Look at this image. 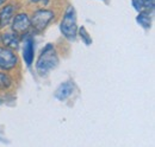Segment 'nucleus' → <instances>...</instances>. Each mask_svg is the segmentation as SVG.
Listing matches in <instances>:
<instances>
[{
  "instance_id": "nucleus-1",
  "label": "nucleus",
  "mask_w": 155,
  "mask_h": 147,
  "mask_svg": "<svg viewBox=\"0 0 155 147\" xmlns=\"http://www.w3.org/2000/svg\"><path fill=\"white\" fill-rule=\"evenodd\" d=\"M58 56L55 46L51 43H48L41 51L37 62L36 70L39 76H47L51 70H54L58 65Z\"/></svg>"
},
{
  "instance_id": "nucleus-2",
  "label": "nucleus",
  "mask_w": 155,
  "mask_h": 147,
  "mask_svg": "<svg viewBox=\"0 0 155 147\" xmlns=\"http://www.w3.org/2000/svg\"><path fill=\"white\" fill-rule=\"evenodd\" d=\"M61 33L64 38L73 42L77 39L78 36V23H77V11L73 6H68L64 11L63 18L60 24Z\"/></svg>"
},
{
  "instance_id": "nucleus-3",
  "label": "nucleus",
  "mask_w": 155,
  "mask_h": 147,
  "mask_svg": "<svg viewBox=\"0 0 155 147\" xmlns=\"http://www.w3.org/2000/svg\"><path fill=\"white\" fill-rule=\"evenodd\" d=\"M54 18H55V13L51 10L39 8L32 13V17L30 18V24L36 32H42L45 30V27Z\"/></svg>"
},
{
  "instance_id": "nucleus-4",
  "label": "nucleus",
  "mask_w": 155,
  "mask_h": 147,
  "mask_svg": "<svg viewBox=\"0 0 155 147\" xmlns=\"http://www.w3.org/2000/svg\"><path fill=\"white\" fill-rule=\"evenodd\" d=\"M18 64V57L13 50L4 46L0 48V71H10Z\"/></svg>"
},
{
  "instance_id": "nucleus-5",
  "label": "nucleus",
  "mask_w": 155,
  "mask_h": 147,
  "mask_svg": "<svg viewBox=\"0 0 155 147\" xmlns=\"http://www.w3.org/2000/svg\"><path fill=\"white\" fill-rule=\"evenodd\" d=\"M31 27L30 24V18L26 13H18L16 14L12 21H11V29L12 32H15L16 35H25V32L29 31V29Z\"/></svg>"
},
{
  "instance_id": "nucleus-6",
  "label": "nucleus",
  "mask_w": 155,
  "mask_h": 147,
  "mask_svg": "<svg viewBox=\"0 0 155 147\" xmlns=\"http://www.w3.org/2000/svg\"><path fill=\"white\" fill-rule=\"evenodd\" d=\"M74 90H75L74 83L72 81H66L56 88V90L54 92V97L58 101H66L73 95Z\"/></svg>"
},
{
  "instance_id": "nucleus-7",
  "label": "nucleus",
  "mask_w": 155,
  "mask_h": 147,
  "mask_svg": "<svg viewBox=\"0 0 155 147\" xmlns=\"http://www.w3.org/2000/svg\"><path fill=\"white\" fill-rule=\"evenodd\" d=\"M34 57H35V39L32 38V36H28L23 48V58L29 68L34 63Z\"/></svg>"
},
{
  "instance_id": "nucleus-8",
  "label": "nucleus",
  "mask_w": 155,
  "mask_h": 147,
  "mask_svg": "<svg viewBox=\"0 0 155 147\" xmlns=\"http://www.w3.org/2000/svg\"><path fill=\"white\" fill-rule=\"evenodd\" d=\"M15 6L13 5H6L0 10V30L8 26L15 17Z\"/></svg>"
},
{
  "instance_id": "nucleus-9",
  "label": "nucleus",
  "mask_w": 155,
  "mask_h": 147,
  "mask_svg": "<svg viewBox=\"0 0 155 147\" xmlns=\"http://www.w3.org/2000/svg\"><path fill=\"white\" fill-rule=\"evenodd\" d=\"M0 42L11 50H17L19 48V38L15 32H4L0 36Z\"/></svg>"
},
{
  "instance_id": "nucleus-10",
  "label": "nucleus",
  "mask_w": 155,
  "mask_h": 147,
  "mask_svg": "<svg viewBox=\"0 0 155 147\" xmlns=\"http://www.w3.org/2000/svg\"><path fill=\"white\" fill-rule=\"evenodd\" d=\"M136 21L138 23V25L146 30L150 29L152 26V16L149 12H146V11H140L138 12V16L136 17Z\"/></svg>"
},
{
  "instance_id": "nucleus-11",
  "label": "nucleus",
  "mask_w": 155,
  "mask_h": 147,
  "mask_svg": "<svg viewBox=\"0 0 155 147\" xmlns=\"http://www.w3.org/2000/svg\"><path fill=\"white\" fill-rule=\"evenodd\" d=\"M11 86H12V78L10 77V75L0 73V90L8 89Z\"/></svg>"
},
{
  "instance_id": "nucleus-12",
  "label": "nucleus",
  "mask_w": 155,
  "mask_h": 147,
  "mask_svg": "<svg viewBox=\"0 0 155 147\" xmlns=\"http://www.w3.org/2000/svg\"><path fill=\"white\" fill-rule=\"evenodd\" d=\"M78 35L80 36L81 40H82L87 46L92 44V38H91V36H90V33L87 32V30H86L85 26H81V27L78 29Z\"/></svg>"
},
{
  "instance_id": "nucleus-13",
  "label": "nucleus",
  "mask_w": 155,
  "mask_h": 147,
  "mask_svg": "<svg viewBox=\"0 0 155 147\" xmlns=\"http://www.w3.org/2000/svg\"><path fill=\"white\" fill-rule=\"evenodd\" d=\"M154 6H155V0H143V7H142V10L146 11V12H149L152 14L153 11H154Z\"/></svg>"
},
{
  "instance_id": "nucleus-14",
  "label": "nucleus",
  "mask_w": 155,
  "mask_h": 147,
  "mask_svg": "<svg viewBox=\"0 0 155 147\" xmlns=\"http://www.w3.org/2000/svg\"><path fill=\"white\" fill-rule=\"evenodd\" d=\"M131 4H133L134 8H135L137 12L142 11V7H143V0H131Z\"/></svg>"
},
{
  "instance_id": "nucleus-15",
  "label": "nucleus",
  "mask_w": 155,
  "mask_h": 147,
  "mask_svg": "<svg viewBox=\"0 0 155 147\" xmlns=\"http://www.w3.org/2000/svg\"><path fill=\"white\" fill-rule=\"evenodd\" d=\"M31 2H35V4H42V5H48V4H49V0H31Z\"/></svg>"
},
{
  "instance_id": "nucleus-16",
  "label": "nucleus",
  "mask_w": 155,
  "mask_h": 147,
  "mask_svg": "<svg viewBox=\"0 0 155 147\" xmlns=\"http://www.w3.org/2000/svg\"><path fill=\"white\" fill-rule=\"evenodd\" d=\"M5 2H6V0H0V6H1V5H4Z\"/></svg>"
}]
</instances>
